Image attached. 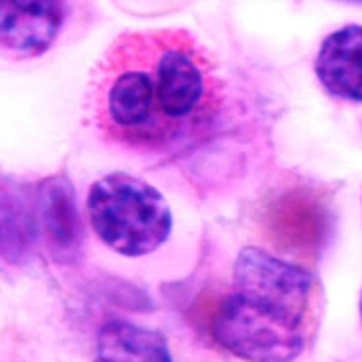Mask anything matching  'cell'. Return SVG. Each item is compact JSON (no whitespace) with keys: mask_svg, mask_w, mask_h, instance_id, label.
<instances>
[{"mask_svg":"<svg viewBox=\"0 0 362 362\" xmlns=\"http://www.w3.org/2000/svg\"><path fill=\"white\" fill-rule=\"evenodd\" d=\"M347 2H362V0H347Z\"/></svg>","mask_w":362,"mask_h":362,"instance_id":"30bf717a","label":"cell"},{"mask_svg":"<svg viewBox=\"0 0 362 362\" xmlns=\"http://www.w3.org/2000/svg\"><path fill=\"white\" fill-rule=\"evenodd\" d=\"M90 228L122 257H145L166 243L174 218L166 199L145 180L114 172L97 180L87 197Z\"/></svg>","mask_w":362,"mask_h":362,"instance_id":"3957f363","label":"cell"},{"mask_svg":"<svg viewBox=\"0 0 362 362\" xmlns=\"http://www.w3.org/2000/svg\"><path fill=\"white\" fill-rule=\"evenodd\" d=\"M39 235L35 189L0 175V258L25 264Z\"/></svg>","mask_w":362,"mask_h":362,"instance_id":"ba28073f","label":"cell"},{"mask_svg":"<svg viewBox=\"0 0 362 362\" xmlns=\"http://www.w3.org/2000/svg\"><path fill=\"white\" fill-rule=\"evenodd\" d=\"M314 71L326 93L362 103V25H345L322 41Z\"/></svg>","mask_w":362,"mask_h":362,"instance_id":"52a82bcc","label":"cell"},{"mask_svg":"<svg viewBox=\"0 0 362 362\" xmlns=\"http://www.w3.org/2000/svg\"><path fill=\"white\" fill-rule=\"evenodd\" d=\"M93 362H174V358L160 332L126 320H110L98 332Z\"/></svg>","mask_w":362,"mask_h":362,"instance_id":"9c48e42d","label":"cell"},{"mask_svg":"<svg viewBox=\"0 0 362 362\" xmlns=\"http://www.w3.org/2000/svg\"><path fill=\"white\" fill-rule=\"evenodd\" d=\"M361 316H362V297H361Z\"/></svg>","mask_w":362,"mask_h":362,"instance_id":"8fae6325","label":"cell"},{"mask_svg":"<svg viewBox=\"0 0 362 362\" xmlns=\"http://www.w3.org/2000/svg\"><path fill=\"white\" fill-rule=\"evenodd\" d=\"M260 223L279 252L305 258L326 241L329 210L318 191L299 185L272 195L262 206Z\"/></svg>","mask_w":362,"mask_h":362,"instance_id":"277c9868","label":"cell"},{"mask_svg":"<svg viewBox=\"0 0 362 362\" xmlns=\"http://www.w3.org/2000/svg\"><path fill=\"white\" fill-rule=\"evenodd\" d=\"M37 216L42 237L56 258L74 260L79 255L83 230L76 189L66 175H50L35 187Z\"/></svg>","mask_w":362,"mask_h":362,"instance_id":"8992f818","label":"cell"},{"mask_svg":"<svg viewBox=\"0 0 362 362\" xmlns=\"http://www.w3.org/2000/svg\"><path fill=\"white\" fill-rule=\"evenodd\" d=\"M62 23V0H0V50L16 58L45 54Z\"/></svg>","mask_w":362,"mask_h":362,"instance_id":"5b68a950","label":"cell"},{"mask_svg":"<svg viewBox=\"0 0 362 362\" xmlns=\"http://www.w3.org/2000/svg\"><path fill=\"white\" fill-rule=\"evenodd\" d=\"M223 81L185 31L126 33L89 81V114L105 141L174 156L202 141L222 112Z\"/></svg>","mask_w":362,"mask_h":362,"instance_id":"6da1fadb","label":"cell"},{"mask_svg":"<svg viewBox=\"0 0 362 362\" xmlns=\"http://www.w3.org/2000/svg\"><path fill=\"white\" fill-rule=\"evenodd\" d=\"M318 284L303 266L245 247L233 264L212 335L220 347L247 362H293L313 332Z\"/></svg>","mask_w":362,"mask_h":362,"instance_id":"7a4b0ae2","label":"cell"}]
</instances>
